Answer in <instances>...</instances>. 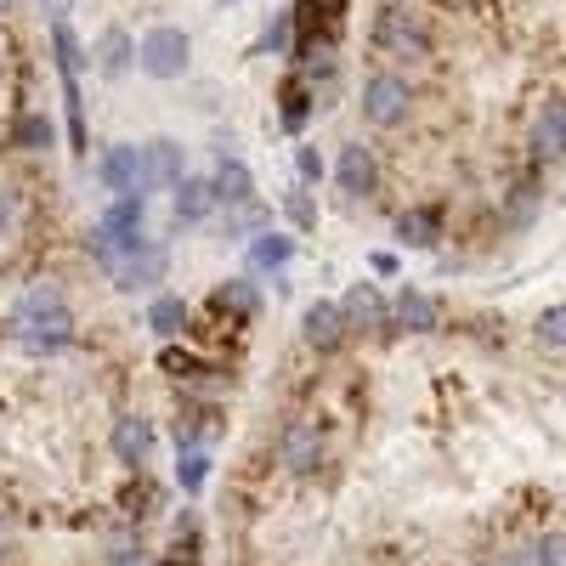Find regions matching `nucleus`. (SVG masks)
<instances>
[{
    "mask_svg": "<svg viewBox=\"0 0 566 566\" xmlns=\"http://www.w3.org/2000/svg\"><path fill=\"white\" fill-rule=\"evenodd\" d=\"M69 328H74V312H69L57 283H29V290L18 295V306H12V335L18 340H29V346H63Z\"/></svg>",
    "mask_w": 566,
    "mask_h": 566,
    "instance_id": "nucleus-1",
    "label": "nucleus"
},
{
    "mask_svg": "<svg viewBox=\"0 0 566 566\" xmlns=\"http://www.w3.org/2000/svg\"><path fill=\"white\" fill-rule=\"evenodd\" d=\"M374 52L380 57H424L431 52V29L408 7H380V18H374Z\"/></svg>",
    "mask_w": 566,
    "mask_h": 566,
    "instance_id": "nucleus-2",
    "label": "nucleus"
},
{
    "mask_svg": "<svg viewBox=\"0 0 566 566\" xmlns=\"http://www.w3.org/2000/svg\"><path fill=\"white\" fill-rule=\"evenodd\" d=\"M187 57H193V45H187V34L170 29V23L148 29V34H142V45H136V69L148 74V80H181L187 74Z\"/></svg>",
    "mask_w": 566,
    "mask_h": 566,
    "instance_id": "nucleus-3",
    "label": "nucleus"
},
{
    "mask_svg": "<svg viewBox=\"0 0 566 566\" xmlns=\"http://www.w3.org/2000/svg\"><path fill=\"white\" fill-rule=\"evenodd\" d=\"M408 103H413V91H408L402 74H374V80L363 85V119H368L374 130L402 125V119H408Z\"/></svg>",
    "mask_w": 566,
    "mask_h": 566,
    "instance_id": "nucleus-4",
    "label": "nucleus"
},
{
    "mask_svg": "<svg viewBox=\"0 0 566 566\" xmlns=\"http://www.w3.org/2000/svg\"><path fill=\"white\" fill-rule=\"evenodd\" d=\"M346 335H352V323H346L340 301H312V306L301 312V340H306L312 352H340Z\"/></svg>",
    "mask_w": 566,
    "mask_h": 566,
    "instance_id": "nucleus-5",
    "label": "nucleus"
},
{
    "mask_svg": "<svg viewBox=\"0 0 566 566\" xmlns=\"http://www.w3.org/2000/svg\"><path fill=\"white\" fill-rule=\"evenodd\" d=\"M165 266H170V255H165V244H154V239H142L119 266H114V290H125V295H136V290H148V283H159L165 277Z\"/></svg>",
    "mask_w": 566,
    "mask_h": 566,
    "instance_id": "nucleus-6",
    "label": "nucleus"
},
{
    "mask_svg": "<svg viewBox=\"0 0 566 566\" xmlns=\"http://www.w3.org/2000/svg\"><path fill=\"white\" fill-rule=\"evenodd\" d=\"M340 312H346V323L357 328V335H374V328H391V306H386V295L374 290V283H352L346 301H340Z\"/></svg>",
    "mask_w": 566,
    "mask_h": 566,
    "instance_id": "nucleus-7",
    "label": "nucleus"
},
{
    "mask_svg": "<svg viewBox=\"0 0 566 566\" xmlns=\"http://www.w3.org/2000/svg\"><path fill=\"white\" fill-rule=\"evenodd\" d=\"M97 181L108 187V193H142V148L114 142V148L97 159Z\"/></svg>",
    "mask_w": 566,
    "mask_h": 566,
    "instance_id": "nucleus-8",
    "label": "nucleus"
},
{
    "mask_svg": "<svg viewBox=\"0 0 566 566\" xmlns=\"http://www.w3.org/2000/svg\"><path fill=\"white\" fill-rule=\"evenodd\" d=\"M335 181H340V193H352V199H368L374 187H380V165H374V154L363 148V142H346L340 148Z\"/></svg>",
    "mask_w": 566,
    "mask_h": 566,
    "instance_id": "nucleus-9",
    "label": "nucleus"
},
{
    "mask_svg": "<svg viewBox=\"0 0 566 566\" xmlns=\"http://www.w3.org/2000/svg\"><path fill=\"white\" fill-rule=\"evenodd\" d=\"M181 181V142L159 136L142 148V193H159V187H176Z\"/></svg>",
    "mask_w": 566,
    "mask_h": 566,
    "instance_id": "nucleus-10",
    "label": "nucleus"
},
{
    "mask_svg": "<svg viewBox=\"0 0 566 566\" xmlns=\"http://www.w3.org/2000/svg\"><path fill=\"white\" fill-rule=\"evenodd\" d=\"M170 193H176V199H170V210H176V221H181V227L205 221V216L221 205V193H216V181H210V176H181V181L170 187Z\"/></svg>",
    "mask_w": 566,
    "mask_h": 566,
    "instance_id": "nucleus-11",
    "label": "nucleus"
},
{
    "mask_svg": "<svg viewBox=\"0 0 566 566\" xmlns=\"http://www.w3.org/2000/svg\"><path fill=\"white\" fill-rule=\"evenodd\" d=\"M108 442H114V459H119V464H148V453H154V424L142 419V413H119Z\"/></svg>",
    "mask_w": 566,
    "mask_h": 566,
    "instance_id": "nucleus-12",
    "label": "nucleus"
},
{
    "mask_svg": "<svg viewBox=\"0 0 566 566\" xmlns=\"http://www.w3.org/2000/svg\"><path fill=\"white\" fill-rule=\"evenodd\" d=\"M391 317L408 328V335H431V328L442 323V306H437L431 295H424V290H413V283H402V295H397Z\"/></svg>",
    "mask_w": 566,
    "mask_h": 566,
    "instance_id": "nucleus-13",
    "label": "nucleus"
},
{
    "mask_svg": "<svg viewBox=\"0 0 566 566\" xmlns=\"http://www.w3.org/2000/svg\"><path fill=\"white\" fill-rule=\"evenodd\" d=\"M210 181H216V193H221V205H227V210L255 205V176H250V165H244V159H232V154H227V159L216 165V176H210Z\"/></svg>",
    "mask_w": 566,
    "mask_h": 566,
    "instance_id": "nucleus-14",
    "label": "nucleus"
},
{
    "mask_svg": "<svg viewBox=\"0 0 566 566\" xmlns=\"http://www.w3.org/2000/svg\"><path fill=\"white\" fill-rule=\"evenodd\" d=\"M277 453H283V464H290V470H312V464L323 459V437H317V424H306V419L283 424Z\"/></svg>",
    "mask_w": 566,
    "mask_h": 566,
    "instance_id": "nucleus-15",
    "label": "nucleus"
},
{
    "mask_svg": "<svg viewBox=\"0 0 566 566\" xmlns=\"http://www.w3.org/2000/svg\"><path fill=\"white\" fill-rule=\"evenodd\" d=\"M533 148L544 154V159H566V97H555V103H544V114H538V125H533Z\"/></svg>",
    "mask_w": 566,
    "mask_h": 566,
    "instance_id": "nucleus-16",
    "label": "nucleus"
},
{
    "mask_svg": "<svg viewBox=\"0 0 566 566\" xmlns=\"http://www.w3.org/2000/svg\"><path fill=\"white\" fill-rule=\"evenodd\" d=\"M91 57H97V74L119 80V74L130 69V57H136V40H130L125 29H103L97 45H91Z\"/></svg>",
    "mask_w": 566,
    "mask_h": 566,
    "instance_id": "nucleus-17",
    "label": "nucleus"
},
{
    "mask_svg": "<svg viewBox=\"0 0 566 566\" xmlns=\"http://www.w3.org/2000/svg\"><path fill=\"white\" fill-rule=\"evenodd\" d=\"M255 306H261V295H255L250 277H227L221 290L210 295V312H216V317H239V323H244V317H255Z\"/></svg>",
    "mask_w": 566,
    "mask_h": 566,
    "instance_id": "nucleus-18",
    "label": "nucleus"
},
{
    "mask_svg": "<svg viewBox=\"0 0 566 566\" xmlns=\"http://www.w3.org/2000/svg\"><path fill=\"white\" fill-rule=\"evenodd\" d=\"M437 232H442V216H437V210H402V216H397V239H402L408 250H431Z\"/></svg>",
    "mask_w": 566,
    "mask_h": 566,
    "instance_id": "nucleus-19",
    "label": "nucleus"
},
{
    "mask_svg": "<svg viewBox=\"0 0 566 566\" xmlns=\"http://www.w3.org/2000/svg\"><path fill=\"white\" fill-rule=\"evenodd\" d=\"M277 103H283V108H277V114H283V130H301L317 97H312V85H306V80L295 74V80H283V91H277Z\"/></svg>",
    "mask_w": 566,
    "mask_h": 566,
    "instance_id": "nucleus-20",
    "label": "nucleus"
},
{
    "mask_svg": "<svg viewBox=\"0 0 566 566\" xmlns=\"http://www.w3.org/2000/svg\"><path fill=\"white\" fill-rule=\"evenodd\" d=\"M142 216H148V205H142V193H114V205L103 210V227L125 232V239H142Z\"/></svg>",
    "mask_w": 566,
    "mask_h": 566,
    "instance_id": "nucleus-21",
    "label": "nucleus"
},
{
    "mask_svg": "<svg viewBox=\"0 0 566 566\" xmlns=\"http://www.w3.org/2000/svg\"><path fill=\"white\" fill-rule=\"evenodd\" d=\"M148 328H154L159 340H176L181 328H187V301H181V295H159V301L148 306Z\"/></svg>",
    "mask_w": 566,
    "mask_h": 566,
    "instance_id": "nucleus-22",
    "label": "nucleus"
},
{
    "mask_svg": "<svg viewBox=\"0 0 566 566\" xmlns=\"http://www.w3.org/2000/svg\"><path fill=\"white\" fill-rule=\"evenodd\" d=\"M290 255H295V239L290 232H255V244H250V261L255 266H290Z\"/></svg>",
    "mask_w": 566,
    "mask_h": 566,
    "instance_id": "nucleus-23",
    "label": "nucleus"
},
{
    "mask_svg": "<svg viewBox=\"0 0 566 566\" xmlns=\"http://www.w3.org/2000/svg\"><path fill=\"white\" fill-rule=\"evenodd\" d=\"M176 482H181L187 493H199V488L210 482V453H205V448H181V459H176Z\"/></svg>",
    "mask_w": 566,
    "mask_h": 566,
    "instance_id": "nucleus-24",
    "label": "nucleus"
},
{
    "mask_svg": "<svg viewBox=\"0 0 566 566\" xmlns=\"http://www.w3.org/2000/svg\"><path fill=\"white\" fill-rule=\"evenodd\" d=\"M12 142H18V148H29V154L52 148V119H45V114H23V119L12 125Z\"/></svg>",
    "mask_w": 566,
    "mask_h": 566,
    "instance_id": "nucleus-25",
    "label": "nucleus"
},
{
    "mask_svg": "<svg viewBox=\"0 0 566 566\" xmlns=\"http://www.w3.org/2000/svg\"><path fill=\"white\" fill-rule=\"evenodd\" d=\"M533 335H538V346L566 352V306H544V312H538V323H533Z\"/></svg>",
    "mask_w": 566,
    "mask_h": 566,
    "instance_id": "nucleus-26",
    "label": "nucleus"
},
{
    "mask_svg": "<svg viewBox=\"0 0 566 566\" xmlns=\"http://www.w3.org/2000/svg\"><path fill=\"white\" fill-rule=\"evenodd\" d=\"M295 45V12H277L272 18V29L261 34V52H272V57H283Z\"/></svg>",
    "mask_w": 566,
    "mask_h": 566,
    "instance_id": "nucleus-27",
    "label": "nucleus"
},
{
    "mask_svg": "<svg viewBox=\"0 0 566 566\" xmlns=\"http://www.w3.org/2000/svg\"><path fill=\"white\" fill-rule=\"evenodd\" d=\"M159 368H165V374H176V380H181V374H199V357H193V352H176V346H165Z\"/></svg>",
    "mask_w": 566,
    "mask_h": 566,
    "instance_id": "nucleus-28",
    "label": "nucleus"
},
{
    "mask_svg": "<svg viewBox=\"0 0 566 566\" xmlns=\"http://www.w3.org/2000/svg\"><path fill=\"white\" fill-rule=\"evenodd\" d=\"M533 566H566V538H544L538 555H533Z\"/></svg>",
    "mask_w": 566,
    "mask_h": 566,
    "instance_id": "nucleus-29",
    "label": "nucleus"
},
{
    "mask_svg": "<svg viewBox=\"0 0 566 566\" xmlns=\"http://www.w3.org/2000/svg\"><path fill=\"white\" fill-rule=\"evenodd\" d=\"M317 12H323V29H328V34H340V23H346V0H317Z\"/></svg>",
    "mask_w": 566,
    "mask_h": 566,
    "instance_id": "nucleus-30",
    "label": "nucleus"
},
{
    "mask_svg": "<svg viewBox=\"0 0 566 566\" xmlns=\"http://www.w3.org/2000/svg\"><path fill=\"white\" fill-rule=\"evenodd\" d=\"M295 170H301V181H323V159H317V148H301V154H295Z\"/></svg>",
    "mask_w": 566,
    "mask_h": 566,
    "instance_id": "nucleus-31",
    "label": "nucleus"
},
{
    "mask_svg": "<svg viewBox=\"0 0 566 566\" xmlns=\"http://www.w3.org/2000/svg\"><path fill=\"white\" fill-rule=\"evenodd\" d=\"M290 221H295V227H312V221H317V205H312L306 193H290Z\"/></svg>",
    "mask_w": 566,
    "mask_h": 566,
    "instance_id": "nucleus-32",
    "label": "nucleus"
},
{
    "mask_svg": "<svg viewBox=\"0 0 566 566\" xmlns=\"http://www.w3.org/2000/svg\"><path fill=\"white\" fill-rule=\"evenodd\" d=\"M165 566H193V555H170Z\"/></svg>",
    "mask_w": 566,
    "mask_h": 566,
    "instance_id": "nucleus-33",
    "label": "nucleus"
},
{
    "mask_svg": "<svg viewBox=\"0 0 566 566\" xmlns=\"http://www.w3.org/2000/svg\"><path fill=\"white\" fill-rule=\"evenodd\" d=\"M0 12H12V0H0Z\"/></svg>",
    "mask_w": 566,
    "mask_h": 566,
    "instance_id": "nucleus-34",
    "label": "nucleus"
}]
</instances>
